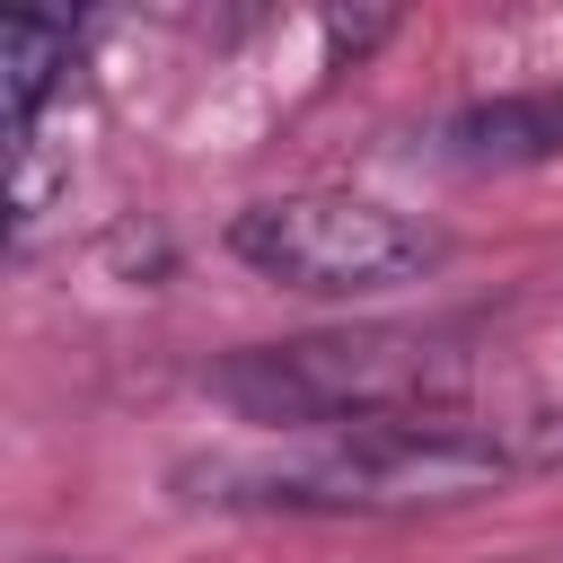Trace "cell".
Here are the masks:
<instances>
[{
	"instance_id": "6da1fadb",
	"label": "cell",
	"mask_w": 563,
	"mask_h": 563,
	"mask_svg": "<svg viewBox=\"0 0 563 563\" xmlns=\"http://www.w3.org/2000/svg\"><path fill=\"white\" fill-rule=\"evenodd\" d=\"M528 475L510 422H475V413H405V422H352V431H317L282 457H246V466H211V501H255V510H352V519H387V510H449V501H484L493 484Z\"/></svg>"
},
{
	"instance_id": "7a4b0ae2",
	"label": "cell",
	"mask_w": 563,
	"mask_h": 563,
	"mask_svg": "<svg viewBox=\"0 0 563 563\" xmlns=\"http://www.w3.org/2000/svg\"><path fill=\"white\" fill-rule=\"evenodd\" d=\"M475 361L449 334L422 325H343V334H290L229 352L211 369V396L246 422H405V413H457Z\"/></svg>"
},
{
	"instance_id": "3957f363",
	"label": "cell",
	"mask_w": 563,
	"mask_h": 563,
	"mask_svg": "<svg viewBox=\"0 0 563 563\" xmlns=\"http://www.w3.org/2000/svg\"><path fill=\"white\" fill-rule=\"evenodd\" d=\"M229 255L282 290L352 299V290L422 282L449 246H440V229H422L369 194H273V202H246L229 220Z\"/></svg>"
},
{
	"instance_id": "277c9868",
	"label": "cell",
	"mask_w": 563,
	"mask_h": 563,
	"mask_svg": "<svg viewBox=\"0 0 563 563\" xmlns=\"http://www.w3.org/2000/svg\"><path fill=\"white\" fill-rule=\"evenodd\" d=\"M440 158L449 167H537V158H563V88H519V97L457 106L440 123Z\"/></svg>"
},
{
	"instance_id": "5b68a950",
	"label": "cell",
	"mask_w": 563,
	"mask_h": 563,
	"mask_svg": "<svg viewBox=\"0 0 563 563\" xmlns=\"http://www.w3.org/2000/svg\"><path fill=\"white\" fill-rule=\"evenodd\" d=\"M62 70H70V18H44V9L0 18V123H9V150L35 141V114L62 88Z\"/></svg>"
},
{
	"instance_id": "8992f818",
	"label": "cell",
	"mask_w": 563,
	"mask_h": 563,
	"mask_svg": "<svg viewBox=\"0 0 563 563\" xmlns=\"http://www.w3.org/2000/svg\"><path fill=\"white\" fill-rule=\"evenodd\" d=\"M378 35H387V18H343V9L325 18V44H334V53H361V44H378Z\"/></svg>"
}]
</instances>
